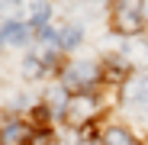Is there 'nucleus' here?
<instances>
[{
	"label": "nucleus",
	"instance_id": "1",
	"mask_svg": "<svg viewBox=\"0 0 148 145\" xmlns=\"http://www.w3.org/2000/svg\"><path fill=\"white\" fill-rule=\"evenodd\" d=\"M142 10L145 0H116L113 3V26L122 36H135L142 29Z\"/></svg>",
	"mask_w": 148,
	"mask_h": 145
},
{
	"label": "nucleus",
	"instance_id": "2",
	"mask_svg": "<svg viewBox=\"0 0 148 145\" xmlns=\"http://www.w3.org/2000/svg\"><path fill=\"white\" fill-rule=\"evenodd\" d=\"M97 78H100V71H97L93 61H71L64 68V87L68 90H87L90 84H97Z\"/></svg>",
	"mask_w": 148,
	"mask_h": 145
},
{
	"label": "nucleus",
	"instance_id": "3",
	"mask_svg": "<svg viewBox=\"0 0 148 145\" xmlns=\"http://www.w3.org/2000/svg\"><path fill=\"white\" fill-rule=\"evenodd\" d=\"M64 113H68V119H71L74 126H81V123H87V119L97 113V103L90 100V97H77V100H71V103H68Z\"/></svg>",
	"mask_w": 148,
	"mask_h": 145
},
{
	"label": "nucleus",
	"instance_id": "4",
	"mask_svg": "<svg viewBox=\"0 0 148 145\" xmlns=\"http://www.w3.org/2000/svg\"><path fill=\"white\" fill-rule=\"evenodd\" d=\"M0 145H29V126L7 123L3 132H0Z\"/></svg>",
	"mask_w": 148,
	"mask_h": 145
},
{
	"label": "nucleus",
	"instance_id": "5",
	"mask_svg": "<svg viewBox=\"0 0 148 145\" xmlns=\"http://www.w3.org/2000/svg\"><path fill=\"white\" fill-rule=\"evenodd\" d=\"M129 103L142 113H148V81H135L129 87Z\"/></svg>",
	"mask_w": 148,
	"mask_h": 145
},
{
	"label": "nucleus",
	"instance_id": "6",
	"mask_svg": "<svg viewBox=\"0 0 148 145\" xmlns=\"http://www.w3.org/2000/svg\"><path fill=\"white\" fill-rule=\"evenodd\" d=\"M103 145H138V142H135V135H132V132H126V129L113 126V129H106Z\"/></svg>",
	"mask_w": 148,
	"mask_h": 145
},
{
	"label": "nucleus",
	"instance_id": "7",
	"mask_svg": "<svg viewBox=\"0 0 148 145\" xmlns=\"http://www.w3.org/2000/svg\"><path fill=\"white\" fill-rule=\"evenodd\" d=\"M23 36H26V29H23L19 23H7V26L0 29V42H23Z\"/></svg>",
	"mask_w": 148,
	"mask_h": 145
},
{
	"label": "nucleus",
	"instance_id": "8",
	"mask_svg": "<svg viewBox=\"0 0 148 145\" xmlns=\"http://www.w3.org/2000/svg\"><path fill=\"white\" fill-rule=\"evenodd\" d=\"M19 10H23V0H0V13L10 23H19Z\"/></svg>",
	"mask_w": 148,
	"mask_h": 145
},
{
	"label": "nucleus",
	"instance_id": "9",
	"mask_svg": "<svg viewBox=\"0 0 148 145\" xmlns=\"http://www.w3.org/2000/svg\"><path fill=\"white\" fill-rule=\"evenodd\" d=\"M48 13H52V10H48L45 0H36V3H32V19H29V23L42 29V26H45V19H48Z\"/></svg>",
	"mask_w": 148,
	"mask_h": 145
},
{
	"label": "nucleus",
	"instance_id": "10",
	"mask_svg": "<svg viewBox=\"0 0 148 145\" xmlns=\"http://www.w3.org/2000/svg\"><path fill=\"white\" fill-rule=\"evenodd\" d=\"M77 39H81V29H77V26H68V29L61 32V45H64V48H68V45H74Z\"/></svg>",
	"mask_w": 148,
	"mask_h": 145
},
{
	"label": "nucleus",
	"instance_id": "11",
	"mask_svg": "<svg viewBox=\"0 0 148 145\" xmlns=\"http://www.w3.org/2000/svg\"><path fill=\"white\" fill-rule=\"evenodd\" d=\"M84 145H90V142H84Z\"/></svg>",
	"mask_w": 148,
	"mask_h": 145
}]
</instances>
